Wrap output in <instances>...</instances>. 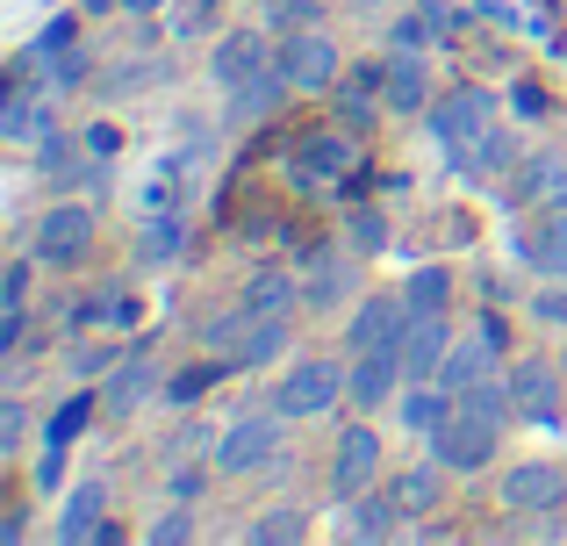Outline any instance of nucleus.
I'll return each instance as SVG.
<instances>
[{"label":"nucleus","instance_id":"obj_50","mask_svg":"<svg viewBox=\"0 0 567 546\" xmlns=\"http://www.w3.org/2000/svg\"><path fill=\"white\" fill-rule=\"evenodd\" d=\"M130 14H152V8H173V0H123Z\"/></svg>","mask_w":567,"mask_h":546},{"label":"nucleus","instance_id":"obj_46","mask_svg":"<svg viewBox=\"0 0 567 546\" xmlns=\"http://www.w3.org/2000/svg\"><path fill=\"white\" fill-rule=\"evenodd\" d=\"M115 144H123V130H109V123H94V130H86V152H94V158H109Z\"/></svg>","mask_w":567,"mask_h":546},{"label":"nucleus","instance_id":"obj_31","mask_svg":"<svg viewBox=\"0 0 567 546\" xmlns=\"http://www.w3.org/2000/svg\"><path fill=\"white\" fill-rule=\"evenodd\" d=\"M230 367H237V360H223V352H216L208 367H187V374H173V381H166V403H202V389H216Z\"/></svg>","mask_w":567,"mask_h":546},{"label":"nucleus","instance_id":"obj_48","mask_svg":"<svg viewBox=\"0 0 567 546\" xmlns=\"http://www.w3.org/2000/svg\"><path fill=\"white\" fill-rule=\"evenodd\" d=\"M173 496L194 504V496H202V467H181V475H173Z\"/></svg>","mask_w":567,"mask_h":546},{"label":"nucleus","instance_id":"obj_35","mask_svg":"<svg viewBox=\"0 0 567 546\" xmlns=\"http://www.w3.org/2000/svg\"><path fill=\"white\" fill-rule=\"evenodd\" d=\"M266 22L288 37V29H309V22H323V0H266Z\"/></svg>","mask_w":567,"mask_h":546},{"label":"nucleus","instance_id":"obj_40","mask_svg":"<svg viewBox=\"0 0 567 546\" xmlns=\"http://www.w3.org/2000/svg\"><path fill=\"white\" fill-rule=\"evenodd\" d=\"M144 539H152V546H173V539H194V518H187V511H173V518H152V525H144Z\"/></svg>","mask_w":567,"mask_h":546},{"label":"nucleus","instance_id":"obj_20","mask_svg":"<svg viewBox=\"0 0 567 546\" xmlns=\"http://www.w3.org/2000/svg\"><path fill=\"white\" fill-rule=\"evenodd\" d=\"M352 158H360V144L346 137V123H338V130H309V137L295 144L302 181H338V173H352Z\"/></svg>","mask_w":567,"mask_h":546},{"label":"nucleus","instance_id":"obj_5","mask_svg":"<svg viewBox=\"0 0 567 546\" xmlns=\"http://www.w3.org/2000/svg\"><path fill=\"white\" fill-rule=\"evenodd\" d=\"M86 253H94V216L80 202H58V209L37 216V230H29V259L37 267H80Z\"/></svg>","mask_w":567,"mask_h":546},{"label":"nucleus","instance_id":"obj_41","mask_svg":"<svg viewBox=\"0 0 567 546\" xmlns=\"http://www.w3.org/2000/svg\"><path fill=\"white\" fill-rule=\"evenodd\" d=\"M22 439H29V410L8 403L0 410V453H22Z\"/></svg>","mask_w":567,"mask_h":546},{"label":"nucleus","instance_id":"obj_13","mask_svg":"<svg viewBox=\"0 0 567 546\" xmlns=\"http://www.w3.org/2000/svg\"><path fill=\"white\" fill-rule=\"evenodd\" d=\"M511 395H517V418H532V424H560L567 418V381H560L554 360H539V352L511 367Z\"/></svg>","mask_w":567,"mask_h":546},{"label":"nucleus","instance_id":"obj_14","mask_svg":"<svg viewBox=\"0 0 567 546\" xmlns=\"http://www.w3.org/2000/svg\"><path fill=\"white\" fill-rule=\"evenodd\" d=\"M503 202H511V209H560L567 202V158L560 152H532L525 166L511 173V181H503Z\"/></svg>","mask_w":567,"mask_h":546},{"label":"nucleus","instance_id":"obj_7","mask_svg":"<svg viewBox=\"0 0 567 546\" xmlns=\"http://www.w3.org/2000/svg\"><path fill=\"white\" fill-rule=\"evenodd\" d=\"M410 367H402V346H374V352H352L346 360V403L352 410H381L402 395Z\"/></svg>","mask_w":567,"mask_h":546},{"label":"nucleus","instance_id":"obj_44","mask_svg":"<svg viewBox=\"0 0 567 546\" xmlns=\"http://www.w3.org/2000/svg\"><path fill=\"white\" fill-rule=\"evenodd\" d=\"M58 482H65V446H51V439H43V461H37V490H58Z\"/></svg>","mask_w":567,"mask_h":546},{"label":"nucleus","instance_id":"obj_4","mask_svg":"<svg viewBox=\"0 0 567 546\" xmlns=\"http://www.w3.org/2000/svg\"><path fill=\"white\" fill-rule=\"evenodd\" d=\"M338 395H346V367L338 360H295L288 374H280V389H266V403L280 410V418H323V410H338Z\"/></svg>","mask_w":567,"mask_h":546},{"label":"nucleus","instance_id":"obj_2","mask_svg":"<svg viewBox=\"0 0 567 546\" xmlns=\"http://www.w3.org/2000/svg\"><path fill=\"white\" fill-rule=\"evenodd\" d=\"M496 446H503V418H488V410H467V403H453V418L431 432V453H439L453 475H482V467L496 461Z\"/></svg>","mask_w":567,"mask_h":546},{"label":"nucleus","instance_id":"obj_26","mask_svg":"<svg viewBox=\"0 0 567 546\" xmlns=\"http://www.w3.org/2000/svg\"><path fill=\"white\" fill-rule=\"evenodd\" d=\"M395 418H402V432H424L431 439L445 418H453V395H445L439 381H410V389L395 395Z\"/></svg>","mask_w":567,"mask_h":546},{"label":"nucleus","instance_id":"obj_19","mask_svg":"<svg viewBox=\"0 0 567 546\" xmlns=\"http://www.w3.org/2000/svg\"><path fill=\"white\" fill-rule=\"evenodd\" d=\"M517 259H525L532 274H567V202L560 209H539V224L525 230V238H517Z\"/></svg>","mask_w":567,"mask_h":546},{"label":"nucleus","instance_id":"obj_23","mask_svg":"<svg viewBox=\"0 0 567 546\" xmlns=\"http://www.w3.org/2000/svg\"><path fill=\"white\" fill-rule=\"evenodd\" d=\"M445 482H453V467L431 453V461H410L395 475V496H402V511L410 518H431V511H445Z\"/></svg>","mask_w":567,"mask_h":546},{"label":"nucleus","instance_id":"obj_17","mask_svg":"<svg viewBox=\"0 0 567 546\" xmlns=\"http://www.w3.org/2000/svg\"><path fill=\"white\" fill-rule=\"evenodd\" d=\"M381 101L395 115H431V72H424V51H388V72H381Z\"/></svg>","mask_w":567,"mask_h":546},{"label":"nucleus","instance_id":"obj_25","mask_svg":"<svg viewBox=\"0 0 567 546\" xmlns=\"http://www.w3.org/2000/svg\"><path fill=\"white\" fill-rule=\"evenodd\" d=\"M352 295V259L338 253V245H323L317 259H309V288H302V302L309 309H338Z\"/></svg>","mask_w":567,"mask_h":546},{"label":"nucleus","instance_id":"obj_11","mask_svg":"<svg viewBox=\"0 0 567 546\" xmlns=\"http://www.w3.org/2000/svg\"><path fill=\"white\" fill-rule=\"evenodd\" d=\"M567 504V467L554 461H517L511 475H503V511H517V518H546V511Z\"/></svg>","mask_w":567,"mask_h":546},{"label":"nucleus","instance_id":"obj_36","mask_svg":"<svg viewBox=\"0 0 567 546\" xmlns=\"http://www.w3.org/2000/svg\"><path fill=\"white\" fill-rule=\"evenodd\" d=\"M187 245V224L181 216H152V230H144V259H173Z\"/></svg>","mask_w":567,"mask_h":546},{"label":"nucleus","instance_id":"obj_6","mask_svg":"<svg viewBox=\"0 0 567 546\" xmlns=\"http://www.w3.org/2000/svg\"><path fill=\"white\" fill-rule=\"evenodd\" d=\"M338 65H346V51L331 43V29H323V22L288 29V37H280V72H288L295 94H323V86L338 80Z\"/></svg>","mask_w":567,"mask_h":546},{"label":"nucleus","instance_id":"obj_12","mask_svg":"<svg viewBox=\"0 0 567 546\" xmlns=\"http://www.w3.org/2000/svg\"><path fill=\"white\" fill-rule=\"evenodd\" d=\"M488 123H496V94H488V86H453V94L431 101V137H439L445 152L467 144V137H482Z\"/></svg>","mask_w":567,"mask_h":546},{"label":"nucleus","instance_id":"obj_22","mask_svg":"<svg viewBox=\"0 0 567 546\" xmlns=\"http://www.w3.org/2000/svg\"><path fill=\"white\" fill-rule=\"evenodd\" d=\"M496 360H503V352L488 346L482 331H474V338H453V352H445V367H439V389H445V395H467L474 381L496 374Z\"/></svg>","mask_w":567,"mask_h":546},{"label":"nucleus","instance_id":"obj_47","mask_svg":"<svg viewBox=\"0 0 567 546\" xmlns=\"http://www.w3.org/2000/svg\"><path fill=\"white\" fill-rule=\"evenodd\" d=\"M0 302H29V267H8V280H0Z\"/></svg>","mask_w":567,"mask_h":546},{"label":"nucleus","instance_id":"obj_49","mask_svg":"<svg viewBox=\"0 0 567 546\" xmlns=\"http://www.w3.org/2000/svg\"><path fill=\"white\" fill-rule=\"evenodd\" d=\"M474 331H482V338H488V346H496V352H511V338H503V317H482V323H474Z\"/></svg>","mask_w":567,"mask_h":546},{"label":"nucleus","instance_id":"obj_21","mask_svg":"<svg viewBox=\"0 0 567 546\" xmlns=\"http://www.w3.org/2000/svg\"><path fill=\"white\" fill-rule=\"evenodd\" d=\"M402 525H410V511H402L395 490H360L346 511V533L352 539H402Z\"/></svg>","mask_w":567,"mask_h":546},{"label":"nucleus","instance_id":"obj_10","mask_svg":"<svg viewBox=\"0 0 567 546\" xmlns=\"http://www.w3.org/2000/svg\"><path fill=\"white\" fill-rule=\"evenodd\" d=\"M374 482H381V432L374 424H346L338 446H331V490L352 504V496L374 490Z\"/></svg>","mask_w":567,"mask_h":546},{"label":"nucleus","instance_id":"obj_27","mask_svg":"<svg viewBox=\"0 0 567 546\" xmlns=\"http://www.w3.org/2000/svg\"><path fill=\"white\" fill-rule=\"evenodd\" d=\"M295 302H302V280L280 274V267H266V274L245 288V309H251V317H288Z\"/></svg>","mask_w":567,"mask_h":546},{"label":"nucleus","instance_id":"obj_9","mask_svg":"<svg viewBox=\"0 0 567 546\" xmlns=\"http://www.w3.org/2000/svg\"><path fill=\"white\" fill-rule=\"evenodd\" d=\"M14 72H29V80H43L58 94V86H80L86 80V51L72 43V22H51L37 43H29L22 58H14Z\"/></svg>","mask_w":567,"mask_h":546},{"label":"nucleus","instance_id":"obj_34","mask_svg":"<svg viewBox=\"0 0 567 546\" xmlns=\"http://www.w3.org/2000/svg\"><path fill=\"white\" fill-rule=\"evenodd\" d=\"M208 22H216V0H173V43L208 37Z\"/></svg>","mask_w":567,"mask_h":546},{"label":"nucleus","instance_id":"obj_18","mask_svg":"<svg viewBox=\"0 0 567 546\" xmlns=\"http://www.w3.org/2000/svg\"><path fill=\"white\" fill-rule=\"evenodd\" d=\"M445 352H453V323H445V309L410 317V331H402V367H410V381H439Z\"/></svg>","mask_w":567,"mask_h":546},{"label":"nucleus","instance_id":"obj_24","mask_svg":"<svg viewBox=\"0 0 567 546\" xmlns=\"http://www.w3.org/2000/svg\"><path fill=\"white\" fill-rule=\"evenodd\" d=\"M101 525H109V482H80L58 504V539H101Z\"/></svg>","mask_w":567,"mask_h":546},{"label":"nucleus","instance_id":"obj_3","mask_svg":"<svg viewBox=\"0 0 567 546\" xmlns=\"http://www.w3.org/2000/svg\"><path fill=\"white\" fill-rule=\"evenodd\" d=\"M288 424H295V418H280V410L266 403V410H251V418H237L230 432L216 439V453H208V461H216L223 475H259V467H266V461L280 453V439H288Z\"/></svg>","mask_w":567,"mask_h":546},{"label":"nucleus","instance_id":"obj_16","mask_svg":"<svg viewBox=\"0 0 567 546\" xmlns=\"http://www.w3.org/2000/svg\"><path fill=\"white\" fill-rule=\"evenodd\" d=\"M402 331H410V302H402V295H367V302H352V317H346V352L402 346Z\"/></svg>","mask_w":567,"mask_h":546},{"label":"nucleus","instance_id":"obj_29","mask_svg":"<svg viewBox=\"0 0 567 546\" xmlns=\"http://www.w3.org/2000/svg\"><path fill=\"white\" fill-rule=\"evenodd\" d=\"M402 302H410V317L445 309V302H453V274H445V267H416L410 280H402Z\"/></svg>","mask_w":567,"mask_h":546},{"label":"nucleus","instance_id":"obj_1","mask_svg":"<svg viewBox=\"0 0 567 546\" xmlns=\"http://www.w3.org/2000/svg\"><path fill=\"white\" fill-rule=\"evenodd\" d=\"M208 72H216V86L230 94L237 123H259V115H274L280 101L295 94L288 72H280V43H266L259 29H230V37H216Z\"/></svg>","mask_w":567,"mask_h":546},{"label":"nucleus","instance_id":"obj_45","mask_svg":"<svg viewBox=\"0 0 567 546\" xmlns=\"http://www.w3.org/2000/svg\"><path fill=\"white\" fill-rule=\"evenodd\" d=\"M29 331V302H8V317H0V352H14Z\"/></svg>","mask_w":567,"mask_h":546},{"label":"nucleus","instance_id":"obj_33","mask_svg":"<svg viewBox=\"0 0 567 546\" xmlns=\"http://www.w3.org/2000/svg\"><path fill=\"white\" fill-rule=\"evenodd\" d=\"M302 533H309V518H302V511L288 504V511H266V518L251 525L245 539H259V546H280V539H302Z\"/></svg>","mask_w":567,"mask_h":546},{"label":"nucleus","instance_id":"obj_39","mask_svg":"<svg viewBox=\"0 0 567 546\" xmlns=\"http://www.w3.org/2000/svg\"><path fill=\"white\" fill-rule=\"evenodd\" d=\"M532 317L554 323V331H567V288H539V295H532Z\"/></svg>","mask_w":567,"mask_h":546},{"label":"nucleus","instance_id":"obj_32","mask_svg":"<svg viewBox=\"0 0 567 546\" xmlns=\"http://www.w3.org/2000/svg\"><path fill=\"white\" fill-rule=\"evenodd\" d=\"M37 158H43V173H51V181H80V173H86V152L72 137H58V130L37 144Z\"/></svg>","mask_w":567,"mask_h":546},{"label":"nucleus","instance_id":"obj_15","mask_svg":"<svg viewBox=\"0 0 567 546\" xmlns=\"http://www.w3.org/2000/svg\"><path fill=\"white\" fill-rule=\"evenodd\" d=\"M445 158H453V173H467V181H488V187H496V181H511V173L525 166V158H517V137L503 130V115H496V123L482 130V137L453 144Z\"/></svg>","mask_w":567,"mask_h":546},{"label":"nucleus","instance_id":"obj_30","mask_svg":"<svg viewBox=\"0 0 567 546\" xmlns=\"http://www.w3.org/2000/svg\"><path fill=\"white\" fill-rule=\"evenodd\" d=\"M144 389H152V360H144V352H130V360L109 374L101 403H115V410H137V403H144Z\"/></svg>","mask_w":567,"mask_h":546},{"label":"nucleus","instance_id":"obj_38","mask_svg":"<svg viewBox=\"0 0 567 546\" xmlns=\"http://www.w3.org/2000/svg\"><path fill=\"white\" fill-rule=\"evenodd\" d=\"M346 224H352V253H381V245H388V224L374 209H352Z\"/></svg>","mask_w":567,"mask_h":546},{"label":"nucleus","instance_id":"obj_42","mask_svg":"<svg viewBox=\"0 0 567 546\" xmlns=\"http://www.w3.org/2000/svg\"><path fill=\"white\" fill-rule=\"evenodd\" d=\"M511 109L525 115V123H539V115H546V86H539V80H517V86H511Z\"/></svg>","mask_w":567,"mask_h":546},{"label":"nucleus","instance_id":"obj_28","mask_svg":"<svg viewBox=\"0 0 567 546\" xmlns=\"http://www.w3.org/2000/svg\"><path fill=\"white\" fill-rule=\"evenodd\" d=\"M280 352H288V317H251V331L237 338L230 360L237 367H266V360H280Z\"/></svg>","mask_w":567,"mask_h":546},{"label":"nucleus","instance_id":"obj_8","mask_svg":"<svg viewBox=\"0 0 567 546\" xmlns=\"http://www.w3.org/2000/svg\"><path fill=\"white\" fill-rule=\"evenodd\" d=\"M58 130V94L43 80H29V72H14L8 80V109H0V137L8 144H43Z\"/></svg>","mask_w":567,"mask_h":546},{"label":"nucleus","instance_id":"obj_37","mask_svg":"<svg viewBox=\"0 0 567 546\" xmlns=\"http://www.w3.org/2000/svg\"><path fill=\"white\" fill-rule=\"evenodd\" d=\"M431 43H439V37H431V14H424V8L402 14V22L388 29V51H431Z\"/></svg>","mask_w":567,"mask_h":546},{"label":"nucleus","instance_id":"obj_43","mask_svg":"<svg viewBox=\"0 0 567 546\" xmlns=\"http://www.w3.org/2000/svg\"><path fill=\"white\" fill-rule=\"evenodd\" d=\"M80 424H86V395H80V403H65V418L43 424V439H51V446H72V432H80Z\"/></svg>","mask_w":567,"mask_h":546}]
</instances>
